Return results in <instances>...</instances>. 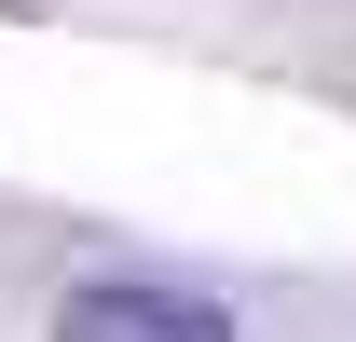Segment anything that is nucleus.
<instances>
[{
    "instance_id": "1",
    "label": "nucleus",
    "mask_w": 356,
    "mask_h": 342,
    "mask_svg": "<svg viewBox=\"0 0 356 342\" xmlns=\"http://www.w3.org/2000/svg\"><path fill=\"white\" fill-rule=\"evenodd\" d=\"M55 342H233V315L192 288H151V274H110V288L55 301Z\"/></svg>"
}]
</instances>
